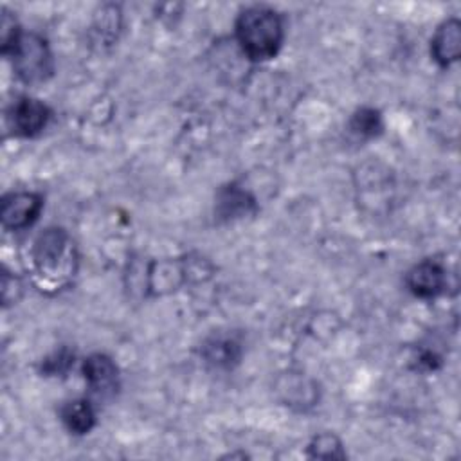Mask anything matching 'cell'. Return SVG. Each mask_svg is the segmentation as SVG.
Here are the masks:
<instances>
[{
	"label": "cell",
	"instance_id": "cell-6",
	"mask_svg": "<svg viewBox=\"0 0 461 461\" xmlns=\"http://www.w3.org/2000/svg\"><path fill=\"white\" fill-rule=\"evenodd\" d=\"M83 376L88 389L99 398H112L119 391V369L104 353H94L85 358Z\"/></svg>",
	"mask_w": 461,
	"mask_h": 461
},
{
	"label": "cell",
	"instance_id": "cell-9",
	"mask_svg": "<svg viewBox=\"0 0 461 461\" xmlns=\"http://www.w3.org/2000/svg\"><path fill=\"white\" fill-rule=\"evenodd\" d=\"M216 216L221 220H238L256 212V198L236 184L220 189L216 198Z\"/></svg>",
	"mask_w": 461,
	"mask_h": 461
},
{
	"label": "cell",
	"instance_id": "cell-13",
	"mask_svg": "<svg viewBox=\"0 0 461 461\" xmlns=\"http://www.w3.org/2000/svg\"><path fill=\"white\" fill-rule=\"evenodd\" d=\"M308 456L333 459V457H344L346 454L342 450L340 439L337 436L326 432V434H319L312 439V443L308 445Z\"/></svg>",
	"mask_w": 461,
	"mask_h": 461
},
{
	"label": "cell",
	"instance_id": "cell-2",
	"mask_svg": "<svg viewBox=\"0 0 461 461\" xmlns=\"http://www.w3.org/2000/svg\"><path fill=\"white\" fill-rule=\"evenodd\" d=\"M23 83H41L52 76L54 63L47 41L36 32H22L7 54Z\"/></svg>",
	"mask_w": 461,
	"mask_h": 461
},
{
	"label": "cell",
	"instance_id": "cell-1",
	"mask_svg": "<svg viewBox=\"0 0 461 461\" xmlns=\"http://www.w3.org/2000/svg\"><path fill=\"white\" fill-rule=\"evenodd\" d=\"M236 40L243 54L252 61H265L277 54L285 27L281 14L267 5L245 7L234 25Z\"/></svg>",
	"mask_w": 461,
	"mask_h": 461
},
{
	"label": "cell",
	"instance_id": "cell-10",
	"mask_svg": "<svg viewBox=\"0 0 461 461\" xmlns=\"http://www.w3.org/2000/svg\"><path fill=\"white\" fill-rule=\"evenodd\" d=\"M202 357L216 369H230L241 358V344L230 335H214L205 340Z\"/></svg>",
	"mask_w": 461,
	"mask_h": 461
},
{
	"label": "cell",
	"instance_id": "cell-15",
	"mask_svg": "<svg viewBox=\"0 0 461 461\" xmlns=\"http://www.w3.org/2000/svg\"><path fill=\"white\" fill-rule=\"evenodd\" d=\"M0 27H2V54L7 56L11 52V49L14 47L16 40L20 38L22 31L18 27L14 16H11V13H7V11L2 13Z\"/></svg>",
	"mask_w": 461,
	"mask_h": 461
},
{
	"label": "cell",
	"instance_id": "cell-5",
	"mask_svg": "<svg viewBox=\"0 0 461 461\" xmlns=\"http://www.w3.org/2000/svg\"><path fill=\"white\" fill-rule=\"evenodd\" d=\"M9 124L18 137L38 135L50 119V108L34 97H20L9 110Z\"/></svg>",
	"mask_w": 461,
	"mask_h": 461
},
{
	"label": "cell",
	"instance_id": "cell-3",
	"mask_svg": "<svg viewBox=\"0 0 461 461\" xmlns=\"http://www.w3.org/2000/svg\"><path fill=\"white\" fill-rule=\"evenodd\" d=\"M32 263L41 276L63 279L70 276L72 249L63 229H47L32 245Z\"/></svg>",
	"mask_w": 461,
	"mask_h": 461
},
{
	"label": "cell",
	"instance_id": "cell-8",
	"mask_svg": "<svg viewBox=\"0 0 461 461\" xmlns=\"http://www.w3.org/2000/svg\"><path fill=\"white\" fill-rule=\"evenodd\" d=\"M461 52V23L457 18L445 20L434 32L430 40V54L434 61L441 67L459 59Z\"/></svg>",
	"mask_w": 461,
	"mask_h": 461
},
{
	"label": "cell",
	"instance_id": "cell-4",
	"mask_svg": "<svg viewBox=\"0 0 461 461\" xmlns=\"http://www.w3.org/2000/svg\"><path fill=\"white\" fill-rule=\"evenodd\" d=\"M43 209V198L38 193L16 191L2 198V223L9 230H22L32 225Z\"/></svg>",
	"mask_w": 461,
	"mask_h": 461
},
{
	"label": "cell",
	"instance_id": "cell-14",
	"mask_svg": "<svg viewBox=\"0 0 461 461\" xmlns=\"http://www.w3.org/2000/svg\"><path fill=\"white\" fill-rule=\"evenodd\" d=\"M74 364V351H70L68 348H61L58 351H54L52 355H49L43 364H41V373L47 376H56V375H63L70 369V366Z\"/></svg>",
	"mask_w": 461,
	"mask_h": 461
},
{
	"label": "cell",
	"instance_id": "cell-12",
	"mask_svg": "<svg viewBox=\"0 0 461 461\" xmlns=\"http://www.w3.org/2000/svg\"><path fill=\"white\" fill-rule=\"evenodd\" d=\"M349 128L353 133L360 135V137H375L382 131L384 124H382V115L378 110L375 108H358L353 115H351V121H349Z\"/></svg>",
	"mask_w": 461,
	"mask_h": 461
},
{
	"label": "cell",
	"instance_id": "cell-11",
	"mask_svg": "<svg viewBox=\"0 0 461 461\" xmlns=\"http://www.w3.org/2000/svg\"><path fill=\"white\" fill-rule=\"evenodd\" d=\"M61 421L68 432L83 436L92 430L95 425V412L90 402L86 400H72L67 402L61 409Z\"/></svg>",
	"mask_w": 461,
	"mask_h": 461
},
{
	"label": "cell",
	"instance_id": "cell-7",
	"mask_svg": "<svg viewBox=\"0 0 461 461\" xmlns=\"http://www.w3.org/2000/svg\"><path fill=\"white\" fill-rule=\"evenodd\" d=\"M407 286L409 290L421 299H430L436 297L438 294L443 292L445 288V268L432 259H425L416 263L409 272H407Z\"/></svg>",
	"mask_w": 461,
	"mask_h": 461
}]
</instances>
